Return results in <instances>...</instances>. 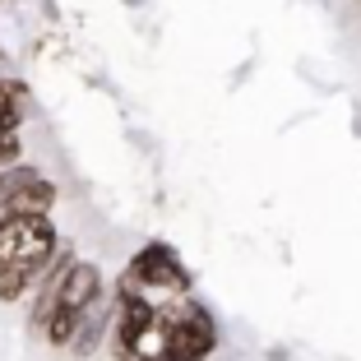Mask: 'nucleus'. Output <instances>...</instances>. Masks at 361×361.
Instances as JSON below:
<instances>
[{
  "label": "nucleus",
  "instance_id": "f257e3e1",
  "mask_svg": "<svg viewBox=\"0 0 361 361\" xmlns=\"http://www.w3.org/2000/svg\"><path fill=\"white\" fill-rule=\"evenodd\" d=\"M61 250V232L51 213H0V269L5 264H37L47 269Z\"/></svg>",
  "mask_w": 361,
  "mask_h": 361
},
{
  "label": "nucleus",
  "instance_id": "f03ea898",
  "mask_svg": "<svg viewBox=\"0 0 361 361\" xmlns=\"http://www.w3.org/2000/svg\"><path fill=\"white\" fill-rule=\"evenodd\" d=\"M167 319V348L162 361H209L218 348V319L209 315L204 301H176V306H162Z\"/></svg>",
  "mask_w": 361,
  "mask_h": 361
},
{
  "label": "nucleus",
  "instance_id": "7ed1b4c3",
  "mask_svg": "<svg viewBox=\"0 0 361 361\" xmlns=\"http://www.w3.org/2000/svg\"><path fill=\"white\" fill-rule=\"evenodd\" d=\"M158 306L144 297V287H135L130 278H121L116 292H111V357L116 361H135L144 334L153 329Z\"/></svg>",
  "mask_w": 361,
  "mask_h": 361
},
{
  "label": "nucleus",
  "instance_id": "20e7f679",
  "mask_svg": "<svg viewBox=\"0 0 361 361\" xmlns=\"http://www.w3.org/2000/svg\"><path fill=\"white\" fill-rule=\"evenodd\" d=\"M121 278H130L135 287H158V292H171V297H185L190 292V283H195V274L185 264H180V255L171 250L167 241H149V245H139L135 255H130V264H126V274Z\"/></svg>",
  "mask_w": 361,
  "mask_h": 361
},
{
  "label": "nucleus",
  "instance_id": "39448f33",
  "mask_svg": "<svg viewBox=\"0 0 361 361\" xmlns=\"http://www.w3.org/2000/svg\"><path fill=\"white\" fill-rule=\"evenodd\" d=\"M106 297V283H102V269L93 259H70V269L61 274V287H56V310H75L84 315L93 301Z\"/></svg>",
  "mask_w": 361,
  "mask_h": 361
},
{
  "label": "nucleus",
  "instance_id": "423d86ee",
  "mask_svg": "<svg viewBox=\"0 0 361 361\" xmlns=\"http://www.w3.org/2000/svg\"><path fill=\"white\" fill-rule=\"evenodd\" d=\"M106 334H111V297L93 301V306L84 310V319H79V329H75V338H70V348H65V352H70L75 361H88V357L102 352Z\"/></svg>",
  "mask_w": 361,
  "mask_h": 361
},
{
  "label": "nucleus",
  "instance_id": "0eeeda50",
  "mask_svg": "<svg viewBox=\"0 0 361 361\" xmlns=\"http://www.w3.org/2000/svg\"><path fill=\"white\" fill-rule=\"evenodd\" d=\"M56 200H61V190H56V180L51 176H37L23 180L19 190H10L5 200H0V213H51Z\"/></svg>",
  "mask_w": 361,
  "mask_h": 361
},
{
  "label": "nucleus",
  "instance_id": "6e6552de",
  "mask_svg": "<svg viewBox=\"0 0 361 361\" xmlns=\"http://www.w3.org/2000/svg\"><path fill=\"white\" fill-rule=\"evenodd\" d=\"M37 278H42L37 264H5V269H0V301H10V306H14V301L32 297Z\"/></svg>",
  "mask_w": 361,
  "mask_h": 361
},
{
  "label": "nucleus",
  "instance_id": "1a4fd4ad",
  "mask_svg": "<svg viewBox=\"0 0 361 361\" xmlns=\"http://www.w3.org/2000/svg\"><path fill=\"white\" fill-rule=\"evenodd\" d=\"M23 116H28V88L0 79V130H19Z\"/></svg>",
  "mask_w": 361,
  "mask_h": 361
},
{
  "label": "nucleus",
  "instance_id": "9d476101",
  "mask_svg": "<svg viewBox=\"0 0 361 361\" xmlns=\"http://www.w3.org/2000/svg\"><path fill=\"white\" fill-rule=\"evenodd\" d=\"M23 158V139L19 130H0V167H10V162Z\"/></svg>",
  "mask_w": 361,
  "mask_h": 361
},
{
  "label": "nucleus",
  "instance_id": "9b49d317",
  "mask_svg": "<svg viewBox=\"0 0 361 361\" xmlns=\"http://www.w3.org/2000/svg\"><path fill=\"white\" fill-rule=\"evenodd\" d=\"M135 361H158V357H135Z\"/></svg>",
  "mask_w": 361,
  "mask_h": 361
}]
</instances>
